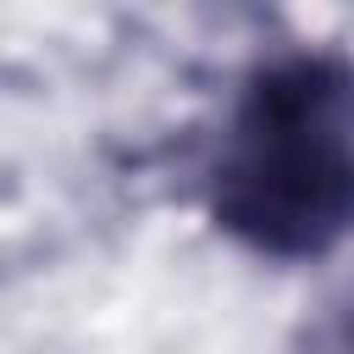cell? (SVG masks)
Returning <instances> with one entry per match:
<instances>
[{
  "label": "cell",
  "mask_w": 354,
  "mask_h": 354,
  "mask_svg": "<svg viewBox=\"0 0 354 354\" xmlns=\"http://www.w3.org/2000/svg\"><path fill=\"white\" fill-rule=\"evenodd\" d=\"M216 210L271 254L332 243L354 221V72L310 55L260 72L227 133Z\"/></svg>",
  "instance_id": "1"
}]
</instances>
